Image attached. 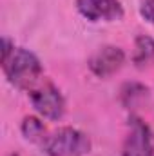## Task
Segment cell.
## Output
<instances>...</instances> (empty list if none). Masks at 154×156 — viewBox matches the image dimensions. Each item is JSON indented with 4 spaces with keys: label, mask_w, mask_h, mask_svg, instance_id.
I'll use <instances>...</instances> for the list:
<instances>
[{
    "label": "cell",
    "mask_w": 154,
    "mask_h": 156,
    "mask_svg": "<svg viewBox=\"0 0 154 156\" xmlns=\"http://www.w3.org/2000/svg\"><path fill=\"white\" fill-rule=\"evenodd\" d=\"M145 93H147V89H145L143 85H138V83H127V85L123 87L121 98H123L125 105H132V104H134V98H136V96L143 98Z\"/></svg>",
    "instance_id": "9"
},
{
    "label": "cell",
    "mask_w": 154,
    "mask_h": 156,
    "mask_svg": "<svg viewBox=\"0 0 154 156\" xmlns=\"http://www.w3.org/2000/svg\"><path fill=\"white\" fill-rule=\"evenodd\" d=\"M129 134L123 144V156H154V136L145 122L132 116Z\"/></svg>",
    "instance_id": "3"
},
{
    "label": "cell",
    "mask_w": 154,
    "mask_h": 156,
    "mask_svg": "<svg viewBox=\"0 0 154 156\" xmlns=\"http://www.w3.org/2000/svg\"><path fill=\"white\" fill-rule=\"evenodd\" d=\"M78 11L93 22L118 20L123 15L120 0H76Z\"/></svg>",
    "instance_id": "5"
},
{
    "label": "cell",
    "mask_w": 154,
    "mask_h": 156,
    "mask_svg": "<svg viewBox=\"0 0 154 156\" xmlns=\"http://www.w3.org/2000/svg\"><path fill=\"white\" fill-rule=\"evenodd\" d=\"M140 13H142V16L145 20H149V22L154 24V0H142Z\"/></svg>",
    "instance_id": "10"
},
{
    "label": "cell",
    "mask_w": 154,
    "mask_h": 156,
    "mask_svg": "<svg viewBox=\"0 0 154 156\" xmlns=\"http://www.w3.org/2000/svg\"><path fill=\"white\" fill-rule=\"evenodd\" d=\"M123 60H125V55H123V51L120 47L105 45L98 53L93 55V58L89 62V67L96 76H102V78L111 76L113 73H116L123 66Z\"/></svg>",
    "instance_id": "6"
},
{
    "label": "cell",
    "mask_w": 154,
    "mask_h": 156,
    "mask_svg": "<svg viewBox=\"0 0 154 156\" xmlns=\"http://www.w3.org/2000/svg\"><path fill=\"white\" fill-rule=\"evenodd\" d=\"M44 149L49 156H83L91 149V140L78 129L62 127L45 138Z\"/></svg>",
    "instance_id": "2"
},
{
    "label": "cell",
    "mask_w": 154,
    "mask_h": 156,
    "mask_svg": "<svg viewBox=\"0 0 154 156\" xmlns=\"http://www.w3.org/2000/svg\"><path fill=\"white\" fill-rule=\"evenodd\" d=\"M2 67L7 80L18 89H35L42 76L40 60L27 49H13L11 55L2 60Z\"/></svg>",
    "instance_id": "1"
},
{
    "label": "cell",
    "mask_w": 154,
    "mask_h": 156,
    "mask_svg": "<svg viewBox=\"0 0 154 156\" xmlns=\"http://www.w3.org/2000/svg\"><path fill=\"white\" fill-rule=\"evenodd\" d=\"M154 58V40L151 37H138L136 44H134V55L132 60L136 66H145L147 62H151Z\"/></svg>",
    "instance_id": "7"
},
{
    "label": "cell",
    "mask_w": 154,
    "mask_h": 156,
    "mask_svg": "<svg viewBox=\"0 0 154 156\" xmlns=\"http://www.w3.org/2000/svg\"><path fill=\"white\" fill-rule=\"evenodd\" d=\"M31 102L35 105V109L38 111L42 116L49 118V120H58L62 118L65 105H64V98L60 94V91L53 85V83H42L38 87H35L31 91Z\"/></svg>",
    "instance_id": "4"
},
{
    "label": "cell",
    "mask_w": 154,
    "mask_h": 156,
    "mask_svg": "<svg viewBox=\"0 0 154 156\" xmlns=\"http://www.w3.org/2000/svg\"><path fill=\"white\" fill-rule=\"evenodd\" d=\"M22 133H24V136H26L27 140H31V142H45V138H47V136H45V127H44V123L35 116L24 118V122H22Z\"/></svg>",
    "instance_id": "8"
}]
</instances>
